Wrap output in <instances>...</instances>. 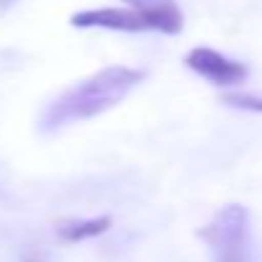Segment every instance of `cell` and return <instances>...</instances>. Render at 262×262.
Masks as SVG:
<instances>
[{
    "mask_svg": "<svg viewBox=\"0 0 262 262\" xmlns=\"http://www.w3.org/2000/svg\"><path fill=\"white\" fill-rule=\"evenodd\" d=\"M75 29H108V31H128L139 34L149 31L147 21L137 11H123V8H93V11H80L70 18Z\"/></svg>",
    "mask_w": 262,
    "mask_h": 262,
    "instance_id": "obj_4",
    "label": "cell"
},
{
    "mask_svg": "<svg viewBox=\"0 0 262 262\" xmlns=\"http://www.w3.org/2000/svg\"><path fill=\"white\" fill-rule=\"evenodd\" d=\"M111 216H98V219H75V221H62L57 226V234L64 242H85L105 234L111 229Z\"/></svg>",
    "mask_w": 262,
    "mask_h": 262,
    "instance_id": "obj_6",
    "label": "cell"
},
{
    "mask_svg": "<svg viewBox=\"0 0 262 262\" xmlns=\"http://www.w3.org/2000/svg\"><path fill=\"white\" fill-rule=\"evenodd\" d=\"M185 64H188L195 75L206 77L208 82H213V85H219V88L242 85V82L247 80V75H249L247 64H242V62H236V59H229V57H224L221 52L208 49V47H195V49H190L188 57H185Z\"/></svg>",
    "mask_w": 262,
    "mask_h": 262,
    "instance_id": "obj_3",
    "label": "cell"
},
{
    "mask_svg": "<svg viewBox=\"0 0 262 262\" xmlns=\"http://www.w3.org/2000/svg\"><path fill=\"white\" fill-rule=\"evenodd\" d=\"M144 72L134 67H105L88 80L70 88L64 95H59L44 113L41 128L52 131L59 126H67L72 121H85L93 116L105 113L108 108L118 105L131 90L142 82Z\"/></svg>",
    "mask_w": 262,
    "mask_h": 262,
    "instance_id": "obj_1",
    "label": "cell"
},
{
    "mask_svg": "<svg viewBox=\"0 0 262 262\" xmlns=\"http://www.w3.org/2000/svg\"><path fill=\"white\" fill-rule=\"evenodd\" d=\"M123 3L137 11L152 31H162L167 36H175L183 31V11L175 0H123Z\"/></svg>",
    "mask_w": 262,
    "mask_h": 262,
    "instance_id": "obj_5",
    "label": "cell"
},
{
    "mask_svg": "<svg viewBox=\"0 0 262 262\" xmlns=\"http://www.w3.org/2000/svg\"><path fill=\"white\" fill-rule=\"evenodd\" d=\"M221 103H226V105H231V108L262 113V93H226V95L221 98Z\"/></svg>",
    "mask_w": 262,
    "mask_h": 262,
    "instance_id": "obj_7",
    "label": "cell"
},
{
    "mask_svg": "<svg viewBox=\"0 0 262 262\" xmlns=\"http://www.w3.org/2000/svg\"><path fill=\"white\" fill-rule=\"evenodd\" d=\"M201 236L211 244L216 262H249V213L244 206H224Z\"/></svg>",
    "mask_w": 262,
    "mask_h": 262,
    "instance_id": "obj_2",
    "label": "cell"
}]
</instances>
